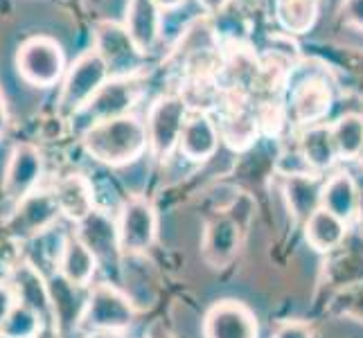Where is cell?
<instances>
[{"label": "cell", "instance_id": "obj_11", "mask_svg": "<svg viewBox=\"0 0 363 338\" xmlns=\"http://www.w3.org/2000/svg\"><path fill=\"white\" fill-rule=\"evenodd\" d=\"M41 176H43V156L39 149L30 142L16 145L9 154V162L3 179L5 196L16 205L28 194L36 192Z\"/></svg>", "mask_w": 363, "mask_h": 338}, {"label": "cell", "instance_id": "obj_38", "mask_svg": "<svg viewBox=\"0 0 363 338\" xmlns=\"http://www.w3.org/2000/svg\"><path fill=\"white\" fill-rule=\"evenodd\" d=\"M154 3L162 9V11H174L185 5V0H154Z\"/></svg>", "mask_w": 363, "mask_h": 338}, {"label": "cell", "instance_id": "obj_25", "mask_svg": "<svg viewBox=\"0 0 363 338\" xmlns=\"http://www.w3.org/2000/svg\"><path fill=\"white\" fill-rule=\"evenodd\" d=\"M361 203V187L352 174L336 171L323 185V210L332 212L345 223L354 221L359 215Z\"/></svg>", "mask_w": 363, "mask_h": 338}, {"label": "cell", "instance_id": "obj_6", "mask_svg": "<svg viewBox=\"0 0 363 338\" xmlns=\"http://www.w3.org/2000/svg\"><path fill=\"white\" fill-rule=\"evenodd\" d=\"M135 320V309L131 300L118 286L102 282L89 289L84 311V327L93 332H124Z\"/></svg>", "mask_w": 363, "mask_h": 338}, {"label": "cell", "instance_id": "obj_29", "mask_svg": "<svg viewBox=\"0 0 363 338\" xmlns=\"http://www.w3.org/2000/svg\"><path fill=\"white\" fill-rule=\"evenodd\" d=\"M336 142V152L341 160H354L363 152V116L345 113L330 124Z\"/></svg>", "mask_w": 363, "mask_h": 338}, {"label": "cell", "instance_id": "obj_41", "mask_svg": "<svg viewBox=\"0 0 363 338\" xmlns=\"http://www.w3.org/2000/svg\"><path fill=\"white\" fill-rule=\"evenodd\" d=\"M0 338H11V336H9V334H5L3 329H0Z\"/></svg>", "mask_w": 363, "mask_h": 338}, {"label": "cell", "instance_id": "obj_37", "mask_svg": "<svg viewBox=\"0 0 363 338\" xmlns=\"http://www.w3.org/2000/svg\"><path fill=\"white\" fill-rule=\"evenodd\" d=\"M7 124H9V113H7L5 97H3V93H0V137L5 135V131H7Z\"/></svg>", "mask_w": 363, "mask_h": 338}, {"label": "cell", "instance_id": "obj_8", "mask_svg": "<svg viewBox=\"0 0 363 338\" xmlns=\"http://www.w3.org/2000/svg\"><path fill=\"white\" fill-rule=\"evenodd\" d=\"M116 223H118L122 253L127 255L145 253L156 242L158 217L152 201H147L145 196H129L122 203Z\"/></svg>", "mask_w": 363, "mask_h": 338}, {"label": "cell", "instance_id": "obj_40", "mask_svg": "<svg viewBox=\"0 0 363 338\" xmlns=\"http://www.w3.org/2000/svg\"><path fill=\"white\" fill-rule=\"evenodd\" d=\"M357 160H359V165H361V169H363V152L359 154V158H357Z\"/></svg>", "mask_w": 363, "mask_h": 338}, {"label": "cell", "instance_id": "obj_10", "mask_svg": "<svg viewBox=\"0 0 363 338\" xmlns=\"http://www.w3.org/2000/svg\"><path fill=\"white\" fill-rule=\"evenodd\" d=\"M140 95H143V86L135 77H111L77 118H84L86 127H91V124L104 120L131 116Z\"/></svg>", "mask_w": 363, "mask_h": 338}, {"label": "cell", "instance_id": "obj_15", "mask_svg": "<svg viewBox=\"0 0 363 338\" xmlns=\"http://www.w3.org/2000/svg\"><path fill=\"white\" fill-rule=\"evenodd\" d=\"M233 102L226 104L221 118L217 122L221 140L226 142L235 152H244L250 145L255 142V137L259 135V122H257V113L253 106L244 104V95L230 91Z\"/></svg>", "mask_w": 363, "mask_h": 338}, {"label": "cell", "instance_id": "obj_13", "mask_svg": "<svg viewBox=\"0 0 363 338\" xmlns=\"http://www.w3.org/2000/svg\"><path fill=\"white\" fill-rule=\"evenodd\" d=\"M48 286H50V298H52V314H55L57 329L64 338H70L84 322L89 289L70 284L66 278H61L59 273H55L52 278L48 280Z\"/></svg>", "mask_w": 363, "mask_h": 338}, {"label": "cell", "instance_id": "obj_3", "mask_svg": "<svg viewBox=\"0 0 363 338\" xmlns=\"http://www.w3.org/2000/svg\"><path fill=\"white\" fill-rule=\"evenodd\" d=\"M111 79L106 61L95 47L86 50L68 66L59 93V113L66 118H77L97 91Z\"/></svg>", "mask_w": 363, "mask_h": 338}, {"label": "cell", "instance_id": "obj_23", "mask_svg": "<svg viewBox=\"0 0 363 338\" xmlns=\"http://www.w3.org/2000/svg\"><path fill=\"white\" fill-rule=\"evenodd\" d=\"M298 152L314 174L328 171L336 165V160H341L339 152H336L332 127L325 122L303 129V133L298 137Z\"/></svg>", "mask_w": 363, "mask_h": 338}, {"label": "cell", "instance_id": "obj_27", "mask_svg": "<svg viewBox=\"0 0 363 338\" xmlns=\"http://www.w3.org/2000/svg\"><path fill=\"white\" fill-rule=\"evenodd\" d=\"M347 235H350V223H345L343 219H339L323 208L305 221L307 244L325 255L334 253V250L347 240Z\"/></svg>", "mask_w": 363, "mask_h": 338}, {"label": "cell", "instance_id": "obj_33", "mask_svg": "<svg viewBox=\"0 0 363 338\" xmlns=\"http://www.w3.org/2000/svg\"><path fill=\"white\" fill-rule=\"evenodd\" d=\"M16 307V295H14V289H11L9 284L0 282V329H3L5 320L9 318L11 309Z\"/></svg>", "mask_w": 363, "mask_h": 338}, {"label": "cell", "instance_id": "obj_31", "mask_svg": "<svg viewBox=\"0 0 363 338\" xmlns=\"http://www.w3.org/2000/svg\"><path fill=\"white\" fill-rule=\"evenodd\" d=\"M334 311L363 322V284L350 286L334 295Z\"/></svg>", "mask_w": 363, "mask_h": 338}, {"label": "cell", "instance_id": "obj_14", "mask_svg": "<svg viewBox=\"0 0 363 338\" xmlns=\"http://www.w3.org/2000/svg\"><path fill=\"white\" fill-rule=\"evenodd\" d=\"M11 289H14L16 303L32 309L41 318L43 325L55 322L52 314V298H50V286L43 273L36 269L32 261H21L11 271Z\"/></svg>", "mask_w": 363, "mask_h": 338}, {"label": "cell", "instance_id": "obj_22", "mask_svg": "<svg viewBox=\"0 0 363 338\" xmlns=\"http://www.w3.org/2000/svg\"><path fill=\"white\" fill-rule=\"evenodd\" d=\"M174 55L181 57L185 64H194V61L210 55H221V39L210 16H199L185 25L179 43L174 47Z\"/></svg>", "mask_w": 363, "mask_h": 338}, {"label": "cell", "instance_id": "obj_20", "mask_svg": "<svg viewBox=\"0 0 363 338\" xmlns=\"http://www.w3.org/2000/svg\"><path fill=\"white\" fill-rule=\"evenodd\" d=\"M323 185L325 181L314 171L284 176L282 192L286 198V205H289L291 215L298 221L305 223L314 212L323 208Z\"/></svg>", "mask_w": 363, "mask_h": 338}, {"label": "cell", "instance_id": "obj_28", "mask_svg": "<svg viewBox=\"0 0 363 338\" xmlns=\"http://www.w3.org/2000/svg\"><path fill=\"white\" fill-rule=\"evenodd\" d=\"M318 0H275L273 16L286 36H303L318 21Z\"/></svg>", "mask_w": 363, "mask_h": 338}, {"label": "cell", "instance_id": "obj_26", "mask_svg": "<svg viewBox=\"0 0 363 338\" xmlns=\"http://www.w3.org/2000/svg\"><path fill=\"white\" fill-rule=\"evenodd\" d=\"M52 194L59 203L61 215L74 223H79L84 217H89L95 210L93 185L82 174H68V176L59 179Z\"/></svg>", "mask_w": 363, "mask_h": 338}, {"label": "cell", "instance_id": "obj_30", "mask_svg": "<svg viewBox=\"0 0 363 338\" xmlns=\"http://www.w3.org/2000/svg\"><path fill=\"white\" fill-rule=\"evenodd\" d=\"M41 327H43L41 318L36 316L32 309L16 303V307L11 309L9 318L3 325V332L9 334L11 338H32Z\"/></svg>", "mask_w": 363, "mask_h": 338}, {"label": "cell", "instance_id": "obj_36", "mask_svg": "<svg viewBox=\"0 0 363 338\" xmlns=\"http://www.w3.org/2000/svg\"><path fill=\"white\" fill-rule=\"evenodd\" d=\"M32 338H64L61 336V332L57 329V325L55 322H48V325H43V327L36 332Z\"/></svg>", "mask_w": 363, "mask_h": 338}, {"label": "cell", "instance_id": "obj_19", "mask_svg": "<svg viewBox=\"0 0 363 338\" xmlns=\"http://www.w3.org/2000/svg\"><path fill=\"white\" fill-rule=\"evenodd\" d=\"M221 142L219 127L208 111H190L181 133L179 152L192 162H206L217 154Z\"/></svg>", "mask_w": 363, "mask_h": 338}, {"label": "cell", "instance_id": "obj_2", "mask_svg": "<svg viewBox=\"0 0 363 338\" xmlns=\"http://www.w3.org/2000/svg\"><path fill=\"white\" fill-rule=\"evenodd\" d=\"M314 66V61H305V64H296L286 79V120L294 122L296 127L307 129L320 124L325 116L330 113L334 104V86L330 79V70L320 68H305Z\"/></svg>", "mask_w": 363, "mask_h": 338}, {"label": "cell", "instance_id": "obj_34", "mask_svg": "<svg viewBox=\"0 0 363 338\" xmlns=\"http://www.w3.org/2000/svg\"><path fill=\"white\" fill-rule=\"evenodd\" d=\"M343 16L350 25L363 32V0H343Z\"/></svg>", "mask_w": 363, "mask_h": 338}, {"label": "cell", "instance_id": "obj_21", "mask_svg": "<svg viewBox=\"0 0 363 338\" xmlns=\"http://www.w3.org/2000/svg\"><path fill=\"white\" fill-rule=\"evenodd\" d=\"M240 237L242 228L233 217H217L208 223V228L203 232V257L210 266L221 269L237 255L240 248Z\"/></svg>", "mask_w": 363, "mask_h": 338}, {"label": "cell", "instance_id": "obj_12", "mask_svg": "<svg viewBox=\"0 0 363 338\" xmlns=\"http://www.w3.org/2000/svg\"><path fill=\"white\" fill-rule=\"evenodd\" d=\"M206 338H259L255 314L244 303L221 300L212 305L203 320Z\"/></svg>", "mask_w": 363, "mask_h": 338}, {"label": "cell", "instance_id": "obj_7", "mask_svg": "<svg viewBox=\"0 0 363 338\" xmlns=\"http://www.w3.org/2000/svg\"><path fill=\"white\" fill-rule=\"evenodd\" d=\"M93 34V47L106 61L111 77H135L140 72L145 55H140L122 23L99 21Z\"/></svg>", "mask_w": 363, "mask_h": 338}, {"label": "cell", "instance_id": "obj_35", "mask_svg": "<svg viewBox=\"0 0 363 338\" xmlns=\"http://www.w3.org/2000/svg\"><path fill=\"white\" fill-rule=\"evenodd\" d=\"M230 3H233V0H196V5L201 7L206 11V16H210V18L223 14Z\"/></svg>", "mask_w": 363, "mask_h": 338}, {"label": "cell", "instance_id": "obj_32", "mask_svg": "<svg viewBox=\"0 0 363 338\" xmlns=\"http://www.w3.org/2000/svg\"><path fill=\"white\" fill-rule=\"evenodd\" d=\"M273 338H314V332L307 322H300V320H286L282 325H278Z\"/></svg>", "mask_w": 363, "mask_h": 338}, {"label": "cell", "instance_id": "obj_9", "mask_svg": "<svg viewBox=\"0 0 363 338\" xmlns=\"http://www.w3.org/2000/svg\"><path fill=\"white\" fill-rule=\"evenodd\" d=\"M59 215H61V210H59L55 194L36 190L14 205V212L7 217L5 225L14 240L30 242L48 230H52Z\"/></svg>", "mask_w": 363, "mask_h": 338}, {"label": "cell", "instance_id": "obj_4", "mask_svg": "<svg viewBox=\"0 0 363 338\" xmlns=\"http://www.w3.org/2000/svg\"><path fill=\"white\" fill-rule=\"evenodd\" d=\"M190 116V104L181 93H165L156 97L147 111L149 154L158 162L167 160L179 149L181 133Z\"/></svg>", "mask_w": 363, "mask_h": 338}, {"label": "cell", "instance_id": "obj_5", "mask_svg": "<svg viewBox=\"0 0 363 338\" xmlns=\"http://www.w3.org/2000/svg\"><path fill=\"white\" fill-rule=\"evenodd\" d=\"M16 70L34 89H52L66 74V52L52 36H32L16 52Z\"/></svg>", "mask_w": 363, "mask_h": 338}, {"label": "cell", "instance_id": "obj_17", "mask_svg": "<svg viewBox=\"0 0 363 338\" xmlns=\"http://www.w3.org/2000/svg\"><path fill=\"white\" fill-rule=\"evenodd\" d=\"M325 278L339 291L363 284V232H350L347 240L328 255Z\"/></svg>", "mask_w": 363, "mask_h": 338}, {"label": "cell", "instance_id": "obj_1", "mask_svg": "<svg viewBox=\"0 0 363 338\" xmlns=\"http://www.w3.org/2000/svg\"><path fill=\"white\" fill-rule=\"evenodd\" d=\"M82 147L86 154L106 167L131 165L149 149L147 127L133 113L113 120H104L86 127L82 133Z\"/></svg>", "mask_w": 363, "mask_h": 338}, {"label": "cell", "instance_id": "obj_18", "mask_svg": "<svg viewBox=\"0 0 363 338\" xmlns=\"http://www.w3.org/2000/svg\"><path fill=\"white\" fill-rule=\"evenodd\" d=\"M124 28L140 55H152L162 36V9L154 0H127Z\"/></svg>", "mask_w": 363, "mask_h": 338}, {"label": "cell", "instance_id": "obj_39", "mask_svg": "<svg viewBox=\"0 0 363 338\" xmlns=\"http://www.w3.org/2000/svg\"><path fill=\"white\" fill-rule=\"evenodd\" d=\"M359 223H361V232H363V190H361V203H359V215H357Z\"/></svg>", "mask_w": 363, "mask_h": 338}, {"label": "cell", "instance_id": "obj_16", "mask_svg": "<svg viewBox=\"0 0 363 338\" xmlns=\"http://www.w3.org/2000/svg\"><path fill=\"white\" fill-rule=\"evenodd\" d=\"M74 235L91 248V253L97 257L99 264H116L122 248H120V235L118 223L111 219L104 210H93L89 217H84L77 223Z\"/></svg>", "mask_w": 363, "mask_h": 338}, {"label": "cell", "instance_id": "obj_24", "mask_svg": "<svg viewBox=\"0 0 363 338\" xmlns=\"http://www.w3.org/2000/svg\"><path fill=\"white\" fill-rule=\"evenodd\" d=\"M97 266H99V261L91 253V248L74 232L66 235V242H64V248H61L59 264H57V273L61 278H66L70 284L89 289L93 282V275L97 273Z\"/></svg>", "mask_w": 363, "mask_h": 338}]
</instances>
